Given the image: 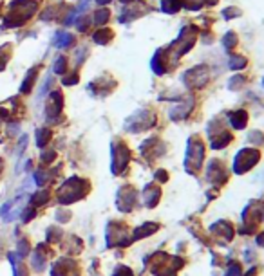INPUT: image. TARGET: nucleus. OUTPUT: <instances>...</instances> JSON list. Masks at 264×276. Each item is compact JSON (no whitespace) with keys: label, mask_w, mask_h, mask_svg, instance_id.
Instances as JSON below:
<instances>
[{"label":"nucleus","mask_w":264,"mask_h":276,"mask_svg":"<svg viewBox=\"0 0 264 276\" xmlns=\"http://www.w3.org/2000/svg\"><path fill=\"white\" fill-rule=\"evenodd\" d=\"M69 44H71V36L62 32V34L58 36V45L60 47H65V45H69Z\"/></svg>","instance_id":"nucleus-1"}]
</instances>
